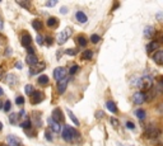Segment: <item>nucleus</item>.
I'll return each instance as SVG.
<instances>
[{
	"mask_svg": "<svg viewBox=\"0 0 163 146\" xmlns=\"http://www.w3.org/2000/svg\"><path fill=\"white\" fill-rule=\"evenodd\" d=\"M61 136L65 141L71 142V141H74L75 138H79V132L70 126H65L61 131Z\"/></svg>",
	"mask_w": 163,
	"mask_h": 146,
	"instance_id": "obj_1",
	"label": "nucleus"
},
{
	"mask_svg": "<svg viewBox=\"0 0 163 146\" xmlns=\"http://www.w3.org/2000/svg\"><path fill=\"white\" fill-rule=\"evenodd\" d=\"M153 79L150 78V76H143L141 79H139V83H138V86L141 89V90H144L143 93L145 92H148V90H150L152 88H153Z\"/></svg>",
	"mask_w": 163,
	"mask_h": 146,
	"instance_id": "obj_2",
	"label": "nucleus"
},
{
	"mask_svg": "<svg viewBox=\"0 0 163 146\" xmlns=\"http://www.w3.org/2000/svg\"><path fill=\"white\" fill-rule=\"evenodd\" d=\"M133 102L135 104H143L147 102V95H145V93L143 92H136V93H134V95H133Z\"/></svg>",
	"mask_w": 163,
	"mask_h": 146,
	"instance_id": "obj_3",
	"label": "nucleus"
},
{
	"mask_svg": "<svg viewBox=\"0 0 163 146\" xmlns=\"http://www.w3.org/2000/svg\"><path fill=\"white\" fill-rule=\"evenodd\" d=\"M70 34H71V29L70 28H65L64 31H61L60 33H59V36H57V42L59 43H64V42H66V40L69 37H70Z\"/></svg>",
	"mask_w": 163,
	"mask_h": 146,
	"instance_id": "obj_4",
	"label": "nucleus"
},
{
	"mask_svg": "<svg viewBox=\"0 0 163 146\" xmlns=\"http://www.w3.org/2000/svg\"><path fill=\"white\" fill-rule=\"evenodd\" d=\"M51 120L54 121V122L56 123H60V122H64V114L59 108H55L52 111V117H51Z\"/></svg>",
	"mask_w": 163,
	"mask_h": 146,
	"instance_id": "obj_5",
	"label": "nucleus"
},
{
	"mask_svg": "<svg viewBox=\"0 0 163 146\" xmlns=\"http://www.w3.org/2000/svg\"><path fill=\"white\" fill-rule=\"evenodd\" d=\"M45 67H46V64H45V62H37L36 65L31 66L29 74H31V75H36V74H38L40 71H42Z\"/></svg>",
	"mask_w": 163,
	"mask_h": 146,
	"instance_id": "obj_6",
	"label": "nucleus"
},
{
	"mask_svg": "<svg viewBox=\"0 0 163 146\" xmlns=\"http://www.w3.org/2000/svg\"><path fill=\"white\" fill-rule=\"evenodd\" d=\"M65 75H66V70H65L64 67H56L54 70V78L56 79L57 81L62 80V79L65 78Z\"/></svg>",
	"mask_w": 163,
	"mask_h": 146,
	"instance_id": "obj_7",
	"label": "nucleus"
},
{
	"mask_svg": "<svg viewBox=\"0 0 163 146\" xmlns=\"http://www.w3.org/2000/svg\"><path fill=\"white\" fill-rule=\"evenodd\" d=\"M159 135H161V131H159L158 128H155V127H150V128H148V130L145 131V136L149 137V138H157Z\"/></svg>",
	"mask_w": 163,
	"mask_h": 146,
	"instance_id": "obj_8",
	"label": "nucleus"
},
{
	"mask_svg": "<svg viewBox=\"0 0 163 146\" xmlns=\"http://www.w3.org/2000/svg\"><path fill=\"white\" fill-rule=\"evenodd\" d=\"M68 84H69L68 78H64L62 80H60L57 83V92L60 93V94H64L65 90H66V88H68Z\"/></svg>",
	"mask_w": 163,
	"mask_h": 146,
	"instance_id": "obj_9",
	"label": "nucleus"
},
{
	"mask_svg": "<svg viewBox=\"0 0 163 146\" xmlns=\"http://www.w3.org/2000/svg\"><path fill=\"white\" fill-rule=\"evenodd\" d=\"M29 97H31V102L33 104H38L42 102V99H43V94L41 92H33Z\"/></svg>",
	"mask_w": 163,
	"mask_h": 146,
	"instance_id": "obj_10",
	"label": "nucleus"
},
{
	"mask_svg": "<svg viewBox=\"0 0 163 146\" xmlns=\"http://www.w3.org/2000/svg\"><path fill=\"white\" fill-rule=\"evenodd\" d=\"M153 61H155V64L162 65L163 64V51L157 50L155 54H153Z\"/></svg>",
	"mask_w": 163,
	"mask_h": 146,
	"instance_id": "obj_11",
	"label": "nucleus"
},
{
	"mask_svg": "<svg viewBox=\"0 0 163 146\" xmlns=\"http://www.w3.org/2000/svg\"><path fill=\"white\" fill-rule=\"evenodd\" d=\"M157 50H159V42H157V41H152L147 44V52H149V54Z\"/></svg>",
	"mask_w": 163,
	"mask_h": 146,
	"instance_id": "obj_12",
	"label": "nucleus"
},
{
	"mask_svg": "<svg viewBox=\"0 0 163 146\" xmlns=\"http://www.w3.org/2000/svg\"><path fill=\"white\" fill-rule=\"evenodd\" d=\"M20 42H22V46L24 47H29L31 46V42H32V37L29 34H23L22 38H20Z\"/></svg>",
	"mask_w": 163,
	"mask_h": 146,
	"instance_id": "obj_13",
	"label": "nucleus"
},
{
	"mask_svg": "<svg viewBox=\"0 0 163 146\" xmlns=\"http://www.w3.org/2000/svg\"><path fill=\"white\" fill-rule=\"evenodd\" d=\"M6 142H8V146H20V141L18 137L15 136H8L6 137Z\"/></svg>",
	"mask_w": 163,
	"mask_h": 146,
	"instance_id": "obj_14",
	"label": "nucleus"
},
{
	"mask_svg": "<svg viewBox=\"0 0 163 146\" xmlns=\"http://www.w3.org/2000/svg\"><path fill=\"white\" fill-rule=\"evenodd\" d=\"M6 83L10 85V86H14V85H17V81H18V78L14 75V74H9L8 76H6Z\"/></svg>",
	"mask_w": 163,
	"mask_h": 146,
	"instance_id": "obj_15",
	"label": "nucleus"
},
{
	"mask_svg": "<svg viewBox=\"0 0 163 146\" xmlns=\"http://www.w3.org/2000/svg\"><path fill=\"white\" fill-rule=\"evenodd\" d=\"M26 61H27V64H28L29 66H33V65H36L37 62H38V58H37L36 55H27Z\"/></svg>",
	"mask_w": 163,
	"mask_h": 146,
	"instance_id": "obj_16",
	"label": "nucleus"
},
{
	"mask_svg": "<svg viewBox=\"0 0 163 146\" xmlns=\"http://www.w3.org/2000/svg\"><path fill=\"white\" fill-rule=\"evenodd\" d=\"M75 18H77V20L79 23H87V20H88V18H87L85 13L83 12H77V14H75Z\"/></svg>",
	"mask_w": 163,
	"mask_h": 146,
	"instance_id": "obj_17",
	"label": "nucleus"
},
{
	"mask_svg": "<svg viewBox=\"0 0 163 146\" xmlns=\"http://www.w3.org/2000/svg\"><path fill=\"white\" fill-rule=\"evenodd\" d=\"M48 124L51 126V130H52L54 132H60L61 131V128H60V124L56 123V122H54L51 118H48Z\"/></svg>",
	"mask_w": 163,
	"mask_h": 146,
	"instance_id": "obj_18",
	"label": "nucleus"
},
{
	"mask_svg": "<svg viewBox=\"0 0 163 146\" xmlns=\"http://www.w3.org/2000/svg\"><path fill=\"white\" fill-rule=\"evenodd\" d=\"M106 107L108 108L110 112H112L113 114H116L117 113V107H116V104L112 102V100H108V102L106 103Z\"/></svg>",
	"mask_w": 163,
	"mask_h": 146,
	"instance_id": "obj_19",
	"label": "nucleus"
},
{
	"mask_svg": "<svg viewBox=\"0 0 163 146\" xmlns=\"http://www.w3.org/2000/svg\"><path fill=\"white\" fill-rule=\"evenodd\" d=\"M34 122V124H36L37 127H40L41 124H42V122H41V118H40V114L38 113H33L32 117H31V122Z\"/></svg>",
	"mask_w": 163,
	"mask_h": 146,
	"instance_id": "obj_20",
	"label": "nucleus"
},
{
	"mask_svg": "<svg viewBox=\"0 0 163 146\" xmlns=\"http://www.w3.org/2000/svg\"><path fill=\"white\" fill-rule=\"evenodd\" d=\"M57 23H59V20H57V18H55V17H51V18H48L47 22H46L47 27H50V28H54V27H56Z\"/></svg>",
	"mask_w": 163,
	"mask_h": 146,
	"instance_id": "obj_21",
	"label": "nucleus"
},
{
	"mask_svg": "<svg viewBox=\"0 0 163 146\" xmlns=\"http://www.w3.org/2000/svg\"><path fill=\"white\" fill-rule=\"evenodd\" d=\"M144 36L148 37V38L153 37V36H154V28H153V27H150V26L145 27V29H144Z\"/></svg>",
	"mask_w": 163,
	"mask_h": 146,
	"instance_id": "obj_22",
	"label": "nucleus"
},
{
	"mask_svg": "<svg viewBox=\"0 0 163 146\" xmlns=\"http://www.w3.org/2000/svg\"><path fill=\"white\" fill-rule=\"evenodd\" d=\"M92 57H93V52L91 50H85L82 54V58H83V60H92Z\"/></svg>",
	"mask_w": 163,
	"mask_h": 146,
	"instance_id": "obj_23",
	"label": "nucleus"
},
{
	"mask_svg": "<svg viewBox=\"0 0 163 146\" xmlns=\"http://www.w3.org/2000/svg\"><path fill=\"white\" fill-rule=\"evenodd\" d=\"M135 116L139 118L140 121H143V120H145V116H147V114H145L144 109H136V111H135Z\"/></svg>",
	"mask_w": 163,
	"mask_h": 146,
	"instance_id": "obj_24",
	"label": "nucleus"
},
{
	"mask_svg": "<svg viewBox=\"0 0 163 146\" xmlns=\"http://www.w3.org/2000/svg\"><path fill=\"white\" fill-rule=\"evenodd\" d=\"M77 42H78L79 46H83V47L87 46V43H88L87 42V38L84 36H78L77 37Z\"/></svg>",
	"mask_w": 163,
	"mask_h": 146,
	"instance_id": "obj_25",
	"label": "nucleus"
},
{
	"mask_svg": "<svg viewBox=\"0 0 163 146\" xmlns=\"http://www.w3.org/2000/svg\"><path fill=\"white\" fill-rule=\"evenodd\" d=\"M68 114H69V117H70V120L73 121V122H74L75 126H79V121H78V118L75 117V114L73 113L70 109H68Z\"/></svg>",
	"mask_w": 163,
	"mask_h": 146,
	"instance_id": "obj_26",
	"label": "nucleus"
},
{
	"mask_svg": "<svg viewBox=\"0 0 163 146\" xmlns=\"http://www.w3.org/2000/svg\"><path fill=\"white\" fill-rule=\"evenodd\" d=\"M32 27L36 31H40L41 28H42V23H41V20H38V19H34L32 22Z\"/></svg>",
	"mask_w": 163,
	"mask_h": 146,
	"instance_id": "obj_27",
	"label": "nucleus"
},
{
	"mask_svg": "<svg viewBox=\"0 0 163 146\" xmlns=\"http://www.w3.org/2000/svg\"><path fill=\"white\" fill-rule=\"evenodd\" d=\"M38 83L41 85H47L48 84V76L47 75H41L38 78Z\"/></svg>",
	"mask_w": 163,
	"mask_h": 146,
	"instance_id": "obj_28",
	"label": "nucleus"
},
{
	"mask_svg": "<svg viewBox=\"0 0 163 146\" xmlns=\"http://www.w3.org/2000/svg\"><path fill=\"white\" fill-rule=\"evenodd\" d=\"M31 126H32V122H31L29 120H26L20 123V127L24 128V130H28V128H31Z\"/></svg>",
	"mask_w": 163,
	"mask_h": 146,
	"instance_id": "obj_29",
	"label": "nucleus"
},
{
	"mask_svg": "<svg viewBox=\"0 0 163 146\" xmlns=\"http://www.w3.org/2000/svg\"><path fill=\"white\" fill-rule=\"evenodd\" d=\"M24 92H26L27 95H31V94H32V93L34 92V90H33V86L31 85V84H27L26 86H24Z\"/></svg>",
	"mask_w": 163,
	"mask_h": 146,
	"instance_id": "obj_30",
	"label": "nucleus"
},
{
	"mask_svg": "<svg viewBox=\"0 0 163 146\" xmlns=\"http://www.w3.org/2000/svg\"><path fill=\"white\" fill-rule=\"evenodd\" d=\"M91 41H92V43H98L99 41H101V37H99L98 34H92V36H91Z\"/></svg>",
	"mask_w": 163,
	"mask_h": 146,
	"instance_id": "obj_31",
	"label": "nucleus"
},
{
	"mask_svg": "<svg viewBox=\"0 0 163 146\" xmlns=\"http://www.w3.org/2000/svg\"><path fill=\"white\" fill-rule=\"evenodd\" d=\"M78 70H79V66H78V65H73L71 67H70V70H69V74H70V75H74V74H77Z\"/></svg>",
	"mask_w": 163,
	"mask_h": 146,
	"instance_id": "obj_32",
	"label": "nucleus"
},
{
	"mask_svg": "<svg viewBox=\"0 0 163 146\" xmlns=\"http://www.w3.org/2000/svg\"><path fill=\"white\" fill-rule=\"evenodd\" d=\"M3 108H4L5 112H9L10 109H12V104H10L9 100H6V102L4 103V106H3Z\"/></svg>",
	"mask_w": 163,
	"mask_h": 146,
	"instance_id": "obj_33",
	"label": "nucleus"
},
{
	"mask_svg": "<svg viewBox=\"0 0 163 146\" xmlns=\"http://www.w3.org/2000/svg\"><path fill=\"white\" fill-rule=\"evenodd\" d=\"M15 103L18 104V106H22V104H24V97H17Z\"/></svg>",
	"mask_w": 163,
	"mask_h": 146,
	"instance_id": "obj_34",
	"label": "nucleus"
},
{
	"mask_svg": "<svg viewBox=\"0 0 163 146\" xmlns=\"http://www.w3.org/2000/svg\"><path fill=\"white\" fill-rule=\"evenodd\" d=\"M36 40H37V43H38V44H43V43H45V37L40 36V34H38V36H37V38H36Z\"/></svg>",
	"mask_w": 163,
	"mask_h": 146,
	"instance_id": "obj_35",
	"label": "nucleus"
},
{
	"mask_svg": "<svg viewBox=\"0 0 163 146\" xmlns=\"http://www.w3.org/2000/svg\"><path fill=\"white\" fill-rule=\"evenodd\" d=\"M17 4L20 5V6H23V8H26V9H29L28 3H24V1H17Z\"/></svg>",
	"mask_w": 163,
	"mask_h": 146,
	"instance_id": "obj_36",
	"label": "nucleus"
},
{
	"mask_svg": "<svg viewBox=\"0 0 163 146\" xmlns=\"http://www.w3.org/2000/svg\"><path fill=\"white\" fill-rule=\"evenodd\" d=\"M65 54L69 55V56H74V55L77 54V50H66L65 51Z\"/></svg>",
	"mask_w": 163,
	"mask_h": 146,
	"instance_id": "obj_37",
	"label": "nucleus"
},
{
	"mask_svg": "<svg viewBox=\"0 0 163 146\" xmlns=\"http://www.w3.org/2000/svg\"><path fill=\"white\" fill-rule=\"evenodd\" d=\"M126 127L129 128V130H134V128H135V124H134L133 122H130V121H129V122H126Z\"/></svg>",
	"mask_w": 163,
	"mask_h": 146,
	"instance_id": "obj_38",
	"label": "nucleus"
},
{
	"mask_svg": "<svg viewBox=\"0 0 163 146\" xmlns=\"http://www.w3.org/2000/svg\"><path fill=\"white\" fill-rule=\"evenodd\" d=\"M111 124H113L115 127L119 126V121L116 120V118H111Z\"/></svg>",
	"mask_w": 163,
	"mask_h": 146,
	"instance_id": "obj_39",
	"label": "nucleus"
},
{
	"mask_svg": "<svg viewBox=\"0 0 163 146\" xmlns=\"http://www.w3.org/2000/svg\"><path fill=\"white\" fill-rule=\"evenodd\" d=\"M56 4H57L56 0H54V1H47V3H46V6H55Z\"/></svg>",
	"mask_w": 163,
	"mask_h": 146,
	"instance_id": "obj_40",
	"label": "nucleus"
},
{
	"mask_svg": "<svg viewBox=\"0 0 163 146\" xmlns=\"http://www.w3.org/2000/svg\"><path fill=\"white\" fill-rule=\"evenodd\" d=\"M45 136H46V138L48 141H52V136L50 135V131H46V133H45Z\"/></svg>",
	"mask_w": 163,
	"mask_h": 146,
	"instance_id": "obj_41",
	"label": "nucleus"
},
{
	"mask_svg": "<svg viewBox=\"0 0 163 146\" xmlns=\"http://www.w3.org/2000/svg\"><path fill=\"white\" fill-rule=\"evenodd\" d=\"M27 52H28V55H34V50H33V47H27Z\"/></svg>",
	"mask_w": 163,
	"mask_h": 146,
	"instance_id": "obj_42",
	"label": "nucleus"
},
{
	"mask_svg": "<svg viewBox=\"0 0 163 146\" xmlns=\"http://www.w3.org/2000/svg\"><path fill=\"white\" fill-rule=\"evenodd\" d=\"M103 116H105V113H103L102 111H98V112L96 113V117H97V118H101V117H103Z\"/></svg>",
	"mask_w": 163,
	"mask_h": 146,
	"instance_id": "obj_43",
	"label": "nucleus"
},
{
	"mask_svg": "<svg viewBox=\"0 0 163 146\" xmlns=\"http://www.w3.org/2000/svg\"><path fill=\"white\" fill-rule=\"evenodd\" d=\"M45 40H46V43L47 44H52V38H51V37H46Z\"/></svg>",
	"mask_w": 163,
	"mask_h": 146,
	"instance_id": "obj_44",
	"label": "nucleus"
},
{
	"mask_svg": "<svg viewBox=\"0 0 163 146\" xmlns=\"http://www.w3.org/2000/svg\"><path fill=\"white\" fill-rule=\"evenodd\" d=\"M6 56H9V55H12V48H6V52H5Z\"/></svg>",
	"mask_w": 163,
	"mask_h": 146,
	"instance_id": "obj_45",
	"label": "nucleus"
},
{
	"mask_svg": "<svg viewBox=\"0 0 163 146\" xmlns=\"http://www.w3.org/2000/svg\"><path fill=\"white\" fill-rule=\"evenodd\" d=\"M15 118H17L15 114H12V123H15Z\"/></svg>",
	"mask_w": 163,
	"mask_h": 146,
	"instance_id": "obj_46",
	"label": "nucleus"
},
{
	"mask_svg": "<svg viewBox=\"0 0 163 146\" xmlns=\"http://www.w3.org/2000/svg\"><path fill=\"white\" fill-rule=\"evenodd\" d=\"M15 67H17V69H22V64H19V62H17V64H15Z\"/></svg>",
	"mask_w": 163,
	"mask_h": 146,
	"instance_id": "obj_47",
	"label": "nucleus"
},
{
	"mask_svg": "<svg viewBox=\"0 0 163 146\" xmlns=\"http://www.w3.org/2000/svg\"><path fill=\"white\" fill-rule=\"evenodd\" d=\"M60 12H62V14H65V13H66V8H61Z\"/></svg>",
	"mask_w": 163,
	"mask_h": 146,
	"instance_id": "obj_48",
	"label": "nucleus"
},
{
	"mask_svg": "<svg viewBox=\"0 0 163 146\" xmlns=\"http://www.w3.org/2000/svg\"><path fill=\"white\" fill-rule=\"evenodd\" d=\"M1 78H3V69L0 67V79H1Z\"/></svg>",
	"mask_w": 163,
	"mask_h": 146,
	"instance_id": "obj_49",
	"label": "nucleus"
},
{
	"mask_svg": "<svg viewBox=\"0 0 163 146\" xmlns=\"http://www.w3.org/2000/svg\"><path fill=\"white\" fill-rule=\"evenodd\" d=\"M0 29H3V20L0 18Z\"/></svg>",
	"mask_w": 163,
	"mask_h": 146,
	"instance_id": "obj_50",
	"label": "nucleus"
},
{
	"mask_svg": "<svg viewBox=\"0 0 163 146\" xmlns=\"http://www.w3.org/2000/svg\"><path fill=\"white\" fill-rule=\"evenodd\" d=\"M1 95H3V88L0 86V97H1Z\"/></svg>",
	"mask_w": 163,
	"mask_h": 146,
	"instance_id": "obj_51",
	"label": "nucleus"
},
{
	"mask_svg": "<svg viewBox=\"0 0 163 146\" xmlns=\"http://www.w3.org/2000/svg\"><path fill=\"white\" fill-rule=\"evenodd\" d=\"M1 108H3V103L0 102V109H1Z\"/></svg>",
	"mask_w": 163,
	"mask_h": 146,
	"instance_id": "obj_52",
	"label": "nucleus"
},
{
	"mask_svg": "<svg viewBox=\"0 0 163 146\" xmlns=\"http://www.w3.org/2000/svg\"><path fill=\"white\" fill-rule=\"evenodd\" d=\"M1 128H3V123L0 122V130H1Z\"/></svg>",
	"mask_w": 163,
	"mask_h": 146,
	"instance_id": "obj_53",
	"label": "nucleus"
},
{
	"mask_svg": "<svg viewBox=\"0 0 163 146\" xmlns=\"http://www.w3.org/2000/svg\"><path fill=\"white\" fill-rule=\"evenodd\" d=\"M0 146H8V145H5V144H1V145H0Z\"/></svg>",
	"mask_w": 163,
	"mask_h": 146,
	"instance_id": "obj_54",
	"label": "nucleus"
}]
</instances>
